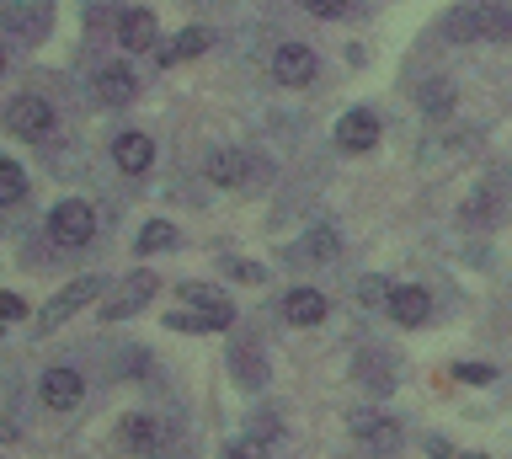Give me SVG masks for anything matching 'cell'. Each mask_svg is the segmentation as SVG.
<instances>
[{"label": "cell", "instance_id": "obj_1", "mask_svg": "<svg viewBox=\"0 0 512 459\" xmlns=\"http://www.w3.org/2000/svg\"><path fill=\"white\" fill-rule=\"evenodd\" d=\"M443 33L448 38H507L512 33V6L507 0H475V6H459V11H448V22H443Z\"/></svg>", "mask_w": 512, "mask_h": 459}, {"label": "cell", "instance_id": "obj_2", "mask_svg": "<svg viewBox=\"0 0 512 459\" xmlns=\"http://www.w3.org/2000/svg\"><path fill=\"white\" fill-rule=\"evenodd\" d=\"M48 235H54L59 246H86L91 235H96V214H91V203H80V198L54 203V214H48Z\"/></svg>", "mask_w": 512, "mask_h": 459}, {"label": "cell", "instance_id": "obj_3", "mask_svg": "<svg viewBox=\"0 0 512 459\" xmlns=\"http://www.w3.org/2000/svg\"><path fill=\"white\" fill-rule=\"evenodd\" d=\"M96 294H102V278H91V273H86V278H75L70 289H59V294L43 305V315H38V331H54V326H64L75 310H86Z\"/></svg>", "mask_w": 512, "mask_h": 459}, {"label": "cell", "instance_id": "obj_4", "mask_svg": "<svg viewBox=\"0 0 512 459\" xmlns=\"http://www.w3.org/2000/svg\"><path fill=\"white\" fill-rule=\"evenodd\" d=\"M6 129L16 139H43L48 129H54V107H48L43 97H16L6 107Z\"/></svg>", "mask_w": 512, "mask_h": 459}, {"label": "cell", "instance_id": "obj_5", "mask_svg": "<svg viewBox=\"0 0 512 459\" xmlns=\"http://www.w3.org/2000/svg\"><path fill=\"white\" fill-rule=\"evenodd\" d=\"M272 81L288 86V91L310 86V81H315V54L304 49V43H283V49L272 54Z\"/></svg>", "mask_w": 512, "mask_h": 459}, {"label": "cell", "instance_id": "obj_6", "mask_svg": "<svg viewBox=\"0 0 512 459\" xmlns=\"http://www.w3.org/2000/svg\"><path fill=\"white\" fill-rule=\"evenodd\" d=\"M155 289H160V283H155V273H134V278H128L123 289H118V294H112L107 305H102V321H128L134 310H144V305H150V299H155Z\"/></svg>", "mask_w": 512, "mask_h": 459}, {"label": "cell", "instance_id": "obj_7", "mask_svg": "<svg viewBox=\"0 0 512 459\" xmlns=\"http://www.w3.org/2000/svg\"><path fill=\"white\" fill-rule=\"evenodd\" d=\"M336 145L352 150V155L374 150V145H379V118L368 113V107H352V113H342V123H336Z\"/></svg>", "mask_w": 512, "mask_h": 459}, {"label": "cell", "instance_id": "obj_8", "mask_svg": "<svg viewBox=\"0 0 512 459\" xmlns=\"http://www.w3.org/2000/svg\"><path fill=\"white\" fill-rule=\"evenodd\" d=\"M38 395H43V401L54 406V411H70L80 395H86V385H80L75 369H48V374L38 379Z\"/></svg>", "mask_w": 512, "mask_h": 459}, {"label": "cell", "instance_id": "obj_9", "mask_svg": "<svg viewBox=\"0 0 512 459\" xmlns=\"http://www.w3.org/2000/svg\"><path fill=\"white\" fill-rule=\"evenodd\" d=\"M246 177H251V155L246 150L224 145V150L208 155V182H214V187H240Z\"/></svg>", "mask_w": 512, "mask_h": 459}, {"label": "cell", "instance_id": "obj_10", "mask_svg": "<svg viewBox=\"0 0 512 459\" xmlns=\"http://www.w3.org/2000/svg\"><path fill=\"white\" fill-rule=\"evenodd\" d=\"M112 161H118V171H128V177L150 171V161H155L150 134H118V139H112Z\"/></svg>", "mask_w": 512, "mask_h": 459}, {"label": "cell", "instance_id": "obj_11", "mask_svg": "<svg viewBox=\"0 0 512 459\" xmlns=\"http://www.w3.org/2000/svg\"><path fill=\"white\" fill-rule=\"evenodd\" d=\"M134 91H139V81H134V70H128V65H102V70H96V97H102L107 107L134 102Z\"/></svg>", "mask_w": 512, "mask_h": 459}, {"label": "cell", "instance_id": "obj_12", "mask_svg": "<svg viewBox=\"0 0 512 459\" xmlns=\"http://www.w3.org/2000/svg\"><path fill=\"white\" fill-rule=\"evenodd\" d=\"M118 43H123L128 54L155 49V17H150V11H123V22H118Z\"/></svg>", "mask_w": 512, "mask_h": 459}, {"label": "cell", "instance_id": "obj_13", "mask_svg": "<svg viewBox=\"0 0 512 459\" xmlns=\"http://www.w3.org/2000/svg\"><path fill=\"white\" fill-rule=\"evenodd\" d=\"M283 315L294 326H320V321H326V294H320V289H294L283 299Z\"/></svg>", "mask_w": 512, "mask_h": 459}, {"label": "cell", "instance_id": "obj_14", "mask_svg": "<svg viewBox=\"0 0 512 459\" xmlns=\"http://www.w3.org/2000/svg\"><path fill=\"white\" fill-rule=\"evenodd\" d=\"M182 299H187L192 310L214 315V326H219V331L235 321V305H230V299H224V294H214V289H203V283H182Z\"/></svg>", "mask_w": 512, "mask_h": 459}, {"label": "cell", "instance_id": "obj_15", "mask_svg": "<svg viewBox=\"0 0 512 459\" xmlns=\"http://www.w3.org/2000/svg\"><path fill=\"white\" fill-rule=\"evenodd\" d=\"M427 289H416V283H406V289H390V315L400 326H422L427 321Z\"/></svg>", "mask_w": 512, "mask_h": 459}, {"label": "cell", "instance_id": "obj_16", "mask_svg": "<svg viewBox=\"0 0 512 459\" xmlns=\"http://www.w3.org/2000/svg\"><path fill=\"white\" fill-rule=\"evenodd\" d=\"M208 43H214V38H208L203 27H187V33H176L166 49H160V65H182V59H198V54H208Z\"/></svg>", "mask_w": 512, "mask_h": 459}, {"label": "cell", "instance_id": "obj_17", "mask_svg": "<svg viewBox=\"0 0 512 459\" xmlns=\"http://www.w3.org/2000/svg\"><path fill=\"white\" fill-rule=\"evenodd\" d=\"M336 251H342V235L320 225V230H310V235H304V241L294 246V257H304V262H331Z\"/></svg>", "mask_w": 512, "mask_h": 459}, {"label": "cell", "instance_id": "obj_18", "mask_svg": "<svg viewBox=\"0 0 512 459\" xmlns=\"http://www.w3.org/2000/svg\"><path fill=\"white\" fill-rule=\"evenodd\" d=\"M230 369H235V379L246 390H262L267 385V363H262V353H251V347H235L230 353Z\"/></svg>", "mask_w": 512, "mask_h": 459}, {"label": "cell", "instance_id": "obj_19", "mask_svg": "<svg viewBox=\"0 0 512 459\" xmlns=\"http://www.w3.org/2000/svg\"><path fill=\"white\" fill-rule=\"evenodd\" d=\"M6 27H11V33H22L27 43H38L48 33V6H16L6 17Z\"/></svg>", "mask_w": 512, "mask_h": 459}, {"label": "cell", "instance_id": "obj_20", "mask_svg": "<svg viewBox=\"0 0 512 459\" xmlns=\"http://www.w3.org/2000/svg\"><path fill=\"white\" fill-rule=\"evenodd\" d=\"M454 97H459L454 81H427L422 86V113L427 118H448V113H454Z\"/></svg>", "mask_w": 512, "mask_h": 459}, {"label": "cell", "instance_id": "obj_21", "mask_svg": "<svg viewBox=\"0 0 512 459\" xmlns=\"http://www.w3.org/2000/svg\"><path fill=\"white\" fill-rule=\"evenodd\" d=\"M123 443H128V449H139V454H155L160 449V427L150 417H128L123 422Z\"/></svg>", "mask_w": 512, "mask_h": 459}, {"label": "cell", "instance_id": "obj_22", "mask_svg": "<svg viewBox=\"0 0 512 459\" xmlns=\"http://www.w3.org/2000/svg\"><path fill=\"white\" fill-rule=\"evenodd\" d=\"M22 193H27L22 166H16V161H0V203H22Z\"/></svg>", "mask_w": 512, "mask_h": 459}, {"label": "cell", "instance_id": "obj_23", "mask_svg": "<svg viewBox=\"0 0 512 459\" xmlns=\"http://www.w3.org/2000/svg\"><path fill=\"white\" fill-rule=\"evenodd\" d=\"M166 246H176V230L166 219H150V225L139 230V251H166Z\"/></svg>", "mask_w": 512, "mask_h": 459}, {"label": "cell", "instance_id": "obj_24", "mask_svg": "<svg viewBox=\"0 0 512 459\" xmlns=\"http://www.w3.org/2000/svg\"><path fill=\"white\" fill-rule=\"evenodd\" d=\"M166 326H176V331H219V326H214V315H203V310H187V315H166Z\"/></svg>", "mask_w": 512, "mask_h": 459}, {"label": "cell", "instance_id": "obj_25", "mask_svg": "<svg viewBox=\"0 0 512 459\" xmlns=\"http://www.w3.org/2000/svg\"><path fill=\"white\" fill-rule=\"evenodd\" d=\"M304 11H310V17H342L347 0H304Z\"/></svg>", "mask_w": 512, "mask_h": 459}, {"label": "cell", "instance_id": "obj_26", "mask_svg": "<svg viewBox=\"0 0 512 459\" xmlns=\"http://www.w3.org/2000/svg\"><path fill=\"white\" fill-rule=\"evenodd\" d=\"M454 379H464V385H486V379H491V369H486V363H459V369H454Z\"/></svg>", "mask_w": 512, "mask_h": 459}, {"label": "cell", "instance_id": "obj_27", "mask_svg": "<svg viewBox=\"0 0 512 459\" xmlns=\"http://www.w3.org/2000/svg\"><path fill=\"white\" fill-rule=\"evenodd\" d=\"M230 273L240 278V283H262L267 273H262V262H230Z\"/></svg>", "mask_w": 512, "mask_h": 459}, {"label": "cell", "instance_id": "obj_28", "mask_svg": "<svg viewBox=\"0 0 512 459\" xmlns=\"http://www.w3.org/2000/svg\"><path fill=\"white\" fill-rule=\"evenodd\" d=\"M230 459H267V449L251 438H240V443H230Z\"/></svg>", "mask_w": 512, "mask_h": 459}, {"label": "cell", "instance_id": "obj_29", "mask_svg": "<svg viewBox=\"0 0 512 459\" xmlns=\"http://www.w3.org/2000/svg\"><path fill=\"white\" fill-rule=\"evenodd\" d=\"M22 315H27L22 299H16V294H0V321H22Z\"/></svg>", "mask_w": 512, "mask_h": 459}, {"label": "cell", "instance_id": "obj_30", "mask_svg": "<svg viewBox=\"0 0 512 459\" xmlns=\"http://www.w3.org/2000/svg\"><path fill=\"white\" fill-rule=\"evenodd\" d=\"M0 70H6V49H0Z\"/></svg>", "mask_w": 512, "mask_h": 459}, {"label": "cell", "instance_id": "obj_31", "mask_svg": "<svg viewBox=\"0 0 512 459\" xmlns=\"http://www.w3.org/2000/svg\"><path fill=\"white\" fill-rule=\"evenodd\" d=\"M470 459H486V454H470Z\"/></svg>", "mask_w": 512, "mask_h": 459}]
</instances>
